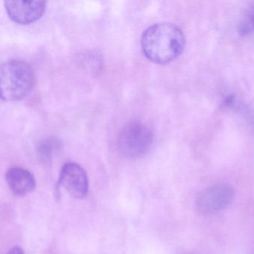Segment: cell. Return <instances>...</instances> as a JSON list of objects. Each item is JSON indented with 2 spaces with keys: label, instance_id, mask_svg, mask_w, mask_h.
Here are the masks:
<instances>
[{
  "label": "cell",
  "instance_id": "obj_1",
  "mask_svg": "<svg viewBox=\"0 0 254 254\" xmlns=\"http://www.w3.org/2000/svg\"><path fill=\"white\" fill-rule=\"evenodd\" d=\"M185 46V37L182 29L169 22L151 25L141 37L143 54L155 64L171 62L182 53Z\"/></svg>",
  "mask_w": 254,
  "mask_h": 254
},
{
  "label": "cell",
  "instance_id": "obj_2",
  "mask_svg": "<svg viewBox=\"0 0 254 254\" xmlns=\"http://www.w3.org/2000/svg\"><path fill=\"white\" fill-rule=\"evenodd\" d=\"M35 76L26 61L13 59L0 65V99L19 101L32 90Z\"/></svg>",
  "mask_w": 254,
  "mask_h": 254
},
{
  "label": "cell",
  "instance_id": "obj_3",
  "mask_svg": "<svg viewBox=\"0 0 254 254\" xmlns=\"http://www.w3.org/2000/svg\"><path fill=\"white\" fill-rule=\"evenodd\" d=\"M153 141L152 131L146 125L131 122L125 125L118 137V149L127 158H138L146 155Z\"/></svg>",
  "mask_w": 254,
  "mask_h": 254
},
{
  "label": "cell",
  "instance_id": "obj_4",
  "mask_svg": "<svg viewBox=\"0 0 254 254\" xmlns=\"http://www.w3.org/2000/svg\"><path fill=\"white\" fill-rule=\"evenodd\" d=\"M235 191L226 183L212 185L201 191L196 198L198 210L203 214H213L222 211L234 201Z\"/></svg>",
  "mask_w": 254,
  "mask_h": 254
},
{
  "label": "cell",
  "instance_id": "obj_5",
  "mask_svg": "<svg viewBox=\"0 0 254 254\" xmlns=\"http://www.w3.org/2000/svg\"><path fill=\"white\" fill-rule=\"evenodd\" d=\"M58 184L62 186L71 196L78 199L85 198L89 191L87 174L75 163H67L63 167Z\"/></svg>",
  "mask_w": 254,
  "mask_h": 254
},
{
  "label": "cell",
  "instance_id": "obj_6",
  "mask_svg": "<svg viewBox=\"0 0 254 254\" xmlns=\"http://www.w3.org/2000/svg\"><path fill=\"white\" fill-rule=\"evenodd\" d=\"M4 7L10 19L16 23L28 25L44 14L45 1H5Z\"/></svg>",
  "mask_w": 254,
  "mask_h": 254
},
{
  "label": "cell",
  "instance_id": "obj_7",
  "mask_svg": "<svg viewBox=\"0 0 254 254\" xmlns=\"http://www.w3.org/2000/svg\"><path fill=\"white\" fill-rule=\"evenodd\" d=\"M5 177L10 190L17 196H25L35 189V179L33 174L25 169L10 168L6 173Z\"/></svg>",
  "mask_w": 254,
  "mask_h": 254
},
{
  "label": "cell",
  "instance_id": "obj_8",
  "mask_svg": "<svg viewBox=\"0 0 254 254\" xmlns=\"http://www.w3.org/2000/svg\"><path fill=\"white\" fill-rule=\"evenodd\" d=\"M57 146H58V143L55 140H46L40 145L38 148V154L42 163L46 165L51 164L52 155Z\"/></svg>",
  "mask_w": 254,
  "mask_h": 254
},
{
  "label": "cell",
  "instance_id": "obj_9",
  "mask_svg": "<svg viewBox=\"0 0 254 254\" xmlns=\"http://www.w3.org/2000/svg\"><path fill=\"white\" fill-rule=\"evenodd\" d=\"M7 254H24L23 251L21 248L14 247Z\"/></svg>",
  "mask_w": 254,
  "mask_h": 254
},
{
  "label": "cell",
  "instance_id": "obj_10",
  "mask_svg": "<svg viewBox=\"0 0 254 254\" xmlns=\"http://www.w3.org/2000/svg\"><path fill=\"white\" fill-rule=\"evenodd\" d=\"M253 25H254V19H253Z\"/></svg>",
  "mask_w": 254,
  "mask_h": 254
},
{
  "label": "cell",
  "instance_id": "obj_11",
  "mask_svg": "<svg viewBox=\"0 0 254 254\" xmlns=\"http://www.w3.org/2000/svg\"></svg>",
  "mask_w": 254,
  "mask_h": 254
}]
</instances>
